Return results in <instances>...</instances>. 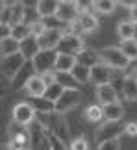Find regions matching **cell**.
<instances>
[{
    "label": "cell",
    "instance_id": "7dc6e473",
    "mask_svg": "<svg viewBox=\"0 0 137 150\" xmlns=\"http://www.w3.org/2000/svg\"><path fill=\"white\" fill-rule=\"evenodd\" d=\"M30 150H32V148H30Z\"/></svg>",
    "mask_w": 137,
    "mask_h": 150
},
{
    "label": "cell",
    "instance_id": "8992f818",
    "mask_svg": "<svg viewBox=\"0 0 137 150\" xmlns=\"http://www.w3.org/2000/svg\"><path fill=\"white\" fill-rule=\"evenodd\" d=\"M35 109L30 106V102H19L13 106L11 111V122L20 124V126H30L35 120Z\"/></svg>",
    "mask_w": 137,
    "mask_h": 150
},
{
    "label": "cell",
    "instance_id": "4fadbf2b",
    "mask_svg": "<svg viewBox=\"0 0 137 150\" xmlns=\"http://www.w3.org/2000/svg\"><path fill=\"white\" fill-rule=\"evenodd\" d=\"M24 89H26V93L30 95L32 98H43L44 91H47V85H44L43 78L39 76V74H33V76L26 82Z\"/></svg>",
    "mask_w": 137,
    "mask_h": 150
},
{
    "label": "cell",
    "instance_id": "5bb4252c",
    "mask_svg": "<svg viewBox=\"0 0 137 150\" xmlns=\"http://www.w3.org/2000/svg\"><path fill=\"white\" fill-rule=\"evenodd\" d=\"M39 52V45H37V39L33 37V35H30V37H26L24 41H20L19 43V54L24 57V59L28 61V59H33V56H35Z\"/></svg>",
    "mask_w": 137,
    "mask_h": 150
},
{
    "label": "cell",
    "instance_id": "ba28073f",
    "mask_svg": "<svg viewBox=\"0 0 137 150\" xmlns=\"http://www.w3.org/2000/svg\"><path fill=\"white\" fill-rule=\"evenodd\" d=\"M124 132V124L121 122H109V120H106V122H102L98 126V130H96V143H106V141H111V139H119V135H121Z\"/></svg>",
    "mask_w": 137,
    "mask_h": 150
},
{
    "label": "cell",
    "instance_id": "30bf717a",
    "mask_svg": "<svg viewBox=\"0 0 137 150\" xmlns=\"http://www.w3.org/2000/svg\"><path fill=\"white\" fill-rule=\"evenodd\" d=\"M111 78H113V71H111V69H107L106 65H102V63H96L95 67H91L89 82H93L96 87L111 83Z\"/></svg>",
    "mask_w": 137,
    "mask_h": 150
},
{
    "label": "cell",
    "instance_id": "f1b7e54d",
    "mask_svg": "<svg viewBox=\"0 0 137 150\" xmlns=\"http://www.w3.org/2000/svg\"><path fill=\"white\" fill-rule=\"evenodd\" d=\"M19 52V43L15 41V39H4V41H0V56L6 57V56H11V54H17Z\"/></svg>",
    "mask_w": 137,
    "mask_h": 150
},
{
    "label": "cell",
    "instance_id": "44dd1931",
    "mask_svg": "<svg viewBox=\"0 0 137 150\" xmlns=\"http://www.w3.org/2000/svg\"><path fill=\"white\" fill-rule=\"evenodd\" d=\"M76 63H80V65H85V67H89V69L95 67L96 63H100V61H98V52L85 47V48L76 56Z\"/></svg>",
    "mask_w": 137,
    "mask_h": 150
},
{
    "label": "cell",
    "instance_id": "1f68e13d",
    "mask_svg": "<svg viewBox=\"0 0 137 150\" xmlns=\"http://www.w3.org/2000/svg\"><path fill=\"white\" fill-rule=\"evenodd\" d=\"M61 93H63V87H61V85L56 82V83H52V85H48L43 96H44L47 100H50V102H56V100L59 98V95H61Z\"/></svg>",
    "mask_w": 137,
    "mask_h": 150
},
{
    "label": "cell",
    "instance_id": "d4e9b609",
    "mask_svg": "<svg viewBox=\"0 0 137 150\" xmlns=\"http://www.w3.org/2000/svg\"><path fill=\"white\" fill-rule=\"evenodd\" d=\"M133 30H135V24L130 21H121L117 24V35L121 37V41H128V39L133 37Z\"/></svg>",
    "mask_w": 137,
    "mask_h": 150
},
{
    "label": "cell",
    "instance_id": "52a82bcc",
    "mask_svg": "<svg viewBox=\"0 0 137 150\" xmlns=\"http://www.w3.org/2000/svg\"><path fill=\"white\" fill-rule=\"evenodd\" d=\"M83 48H85L83 37H78V35H63V37H61V41L58 43V47H56V52H58V54L78 56Z\"/></svg>",
    "mask_w": 137,
    "mask_h": 150
},
{
    "label": "cell",
    "instance_id": "ee69618b",
    "mask_svg": "<svg viewBox=\"0 0 137 150\" xmlns=\"http://www.w3.org/2000/svg\"><path fill=\"white\" fill-rule=\"evenodd\" d=\"M0 150H11V146L8 145V143H4V145H0Z\"/></svg>",
    "mask_w": 137,
    "mask_h": 150
},
{
    "label": "cell",
    "instance_id": "f35d334b",
    "mask_svg": "<svg viewBox=\"0 0 137 150\" xmlns=\"http://www.w3.org/2000/svg\"><path fill=\"white\" fill-rule=\"evenodd\" d=\"M9 91H11V82L9 80H0V100L6 95H9Z\"/></svg>",
    "mask_w": 137,
    "mask_h": 150
},
{
    "label": "cell",
    "instance_id": "9c48e42d",
    "mask_svg": "<svg viewBox=\"0 0 137 150\" xmlns=\"http://www.w3.org/2000/svg\"><path fill=\"white\" fill-rule=\"evenodd\" d=\"M61 37H63V33L61 30H54V28H47L37 39V45H39V50H56L58 47V43L61 41Z\"/></svg>",
    "mask_w": 137,
    "mask_h": 150
},
{
    "label": "cell",
    "instance_id": "cb8c5ba5",
    "mask_svg": "<svg viewBox=\"0 0 137 150\" xmlns=\"http://www.w3.org/2000/svg\"><path fill=\"white\" fill-rule=\"evenodd\" d=\"M24 11H26V4H24V2H13L9 26H15V24H20V22H24Z\"/></svg>",
    "mask_w": 137,
    "mask_h": 150
},
{
    "label": "cell",
    "instance_id": "d6a6232c",
    "mask_svg": "<svg viewBox=\"0 0 137 150\" xmlns=\"http://www.w3.org/2000/svg\"><path fill=\"white\" fill-rule=\"evenodd\" d=\"M11 8H13V2H2V4H0V22H2V24H8L9 26Z\"/></svg>",
    "mask_w": 137,
    "mask_h": 150
},
{
    "label": "cell",
    "instance_id": "bcb514c9",
    "mask_svg": "<svg viewBox=\"0 0 137 150\" xmlns=\"http://www.w3.org/2000/svg\"><path fill=\"white\" fill-rule=\"evenodd\" d=\"M135 78H137V76H135Z\"/></svg>",
    "mask_w": 137,
    "mask_h": 150
},
{
    "label": "cell",
    "instance_id": "484cf974",
    "mask_svg": "<svg viewBox=\"0 0 137 150\" xmlns=\"http://www.w3.org/2000/svg\"><path fill=\"white\" fill-rule=\"evenodd\" d=\"M30 106L35 109V113H54V102L43 98H32Z\"/></svg>",
    "mask_w": 137,
    "mask_h": 150
},
{
    "label": "cell",
    "instance_id": "6da1fadb",
    "mask_svg": "<svg viewBox=\"0 0 137 150\" xmlns=\"http://www.w3.org/2000/svg\"><path fill=\"white\" fill-rule=\"evenodd\" d=\"M98 61L102 65H106L111 71H124L130 67V59L122 54V50L119 47H104L98 50Z\"/></svg>",
    "mask_w": 137,
    "mask_h": 150
},
{
    "label": "cell",
    "instance_id": "b9f144b4",
    "mask_svg": "<svg viewBox=\"0 0 137 150\" xmlns=\"http://www.w3.org/2000/svg\"><path fill=\"white\" fill-rule=\"evenodd\" d=\"M41 78H43V82H44V85H52V83H56V72L52 71V72H47V74H41Z\"/></svg>",
    "mask_w": 137,
    "mask_h": 150
},
{
    "label": "cell",
    "instance_id": "e0dca14e",
    "mask_svg": "<svg viewBox=\"0 0 137 150\" xmlns=\"http://www.w3.org/2000/svg\"><path fill=\"white\" fill-rule=\"evenodd\" d=\"M74 65H76V56H71V54H58V57H56V63H54V72H56V74H59V72H71Z\"/></svg>",
    "mask_w": 137,
    "mask_h": 150
},
{
    "label": "cell",
    "instance_id": "8d00e7d4",
    "mask_svg": "<svg viewBox=\"0 0 137 150\" xmlns=\"http://www.w3.org/2000/svg\"><path fill=\"white\" fill-rule=\"evenodd\" d=\"M47 139H48V145H50V150H68V146L67 145H63L59 139H56L54 135H50V134H47Z\"/></svg>",
    "mask_w": 137,
    "mask_h": 150
},
{
    "label": "cell",
    "instance_id": "60d3db41",
    "mask_svg": "<svg viewBox=\"0 0 137 150\" xmlns=\"http://www.w3.org/2000/svg\"><path fill=\"white\" fill-rule=\"evenodd\" d=\"M8 37H11V26L0 22V41H4V39H8Z\"/></svg>",
    "mask_w": 137,
    "mask_h": 150
},
{
    "label": "cell",
    "instance_id": "8fae6325",
    "mask_svg": "<svg viewBox=\"0 0 137 150\" xmlns=\"http://www.w3.org/2000/svg\"><path fill=\"white\" fill-rule=\"evenodd\" d=\"M56 19H58L61 24H68V22H72L74 19H78L76 8H74V2H68V0H61V2H58Z\"/></svg>",
    "mask_w": 137,
    "mask_h": 150
},
{
    "label": "cell",
    "instance_id": "7402d4cb",
    "mask_svg": "<svg viewBox=\"0 0 137 150\" xmlns=\"http://www.w3.org/2000/svg\"><path fill=\"white\" fill-rule=\"evenodd\" d=\"M71 76L74 78V82H76L78 85L82 83H87L89 82V74H91V69L85 67V65H80V63H76V65L72 67V71L68 72Z\"/></svg>",
    "mask_w": 137,
    "mask_h": 150
},
{
    "label": "cell",
    "instance_id": "f6af8a7d",
    "mask_svg": "<svg viewBox=\"0 0 137 150\" xmlns=\"http://www.w3.org/2000/svg\"><path fill=\"white\" fill-rule=\"evenodd\" d=\"M132 39H133V41L137 43V24H135V30H133V37H132Z\"/></svg>",
    "mask_w": 137,
    "mask_h": 150
},
{
    "label": "cell",
    "instance_id": "ffe728a7",
    "mask_svg": "<svg viewBox=\"0 0 137 150\" xmlns=\"http://www.w3.org/2000/svg\"><path fill=\"white\" fill-rule=\"evenodd\" d=\"M78 24H80V28H82V33H93V32L98 30L100 21H98V17H96V15L89 13V15L78 17Z\"/></svg>",
    "mask_w": 137,
    "mask_h": 150
},
{
    "label": "cell",
    "instance_id": "603a6c76",
    "mask_svg": "<svg viewBox=\"0 0 137 150\" xmlns=\"http://www.w3.org/2000/svg\"><path fill=\"white\" fill-rule=\"evenodd\" d=\"M91 8L102 15H111L117 9V2L115 0H95V2H91Z\"/></svg>",
    "mask_w": 137,
    "mask_h": 150
},
{
    "label": "cell",
    "instance_id": "74e56055",
    "mask_svg": "<svg viewBox=\"0 0 137 150\" xmlns=\"http://www.w3.org/2000/svg\"><path fill=\"white\" fill-rule=\"evenodd\" d=\"M121 145H119V139H111V141H106V143H100L96 150H119Z\"/></svg>",
    "mask_w": 137,
    "mask_h": 150
},
{
    "label": "cell",
    "instance_id": "277c9868",
    "mask_svg": "<svg viewBox=\"0 0 137 150\" xmlns=\"http://www.w3.org/2000/svg\"><path fill=\"white\" fill-rule=\"evenodd\" d=\"M56 57H58V52L56 50H39L32 59V69L35 74H47V72H52L54 71V63H56Z\"/></svg>",
    "mask_w": 137,
    "mask_h": 150
},
{
    "label": "cell",
    "instance_id": "3957f363",
    "mask_svg": "<svg viewBox=\"0 0 137 150\" xmlns=\"http://www.w3.org/2000/svg\"><path fill=\"white\" fill-rule=\"evenodd\" d=\"M80 102H82V91L80 89H63L59 98L54 102V111L59 115H65L68 111H72L74 108H78Z\"/></svg>",
    "mask_w": 137,
    "mask_h": 150
},
{
    "label": "cell",
    "instance_id": "d590c367",
    "mask_svg": "<svg viewBox=\"0 0 137 150\" xmlns=\"http://www.w3.org/2000/svg\"><path fill=\"white\" fill-rule=\"evenodd\" d=\"M74 8H76V15L78 17H83V15H89L91 13V2H74Z\"/></svg>",
    "mask_w": 137,
    "mask_h": 150
},
{
    "label": "cell",
    "instance_id": "7bdbcfd3",
    "mask_svg": "<svg viewBox=\"0 0 137 150\" xmlns=\"http://www.w3.org/2000/svg\"><path fill=\"white\" fill-rule=\"evenodd\" d=\"M130 22H133V24H137V2L130 8V19H128Z\"/></svg>",
    "mask_w": 137,
    "mask_h": 150
},
{
    "label": "cell",
    "instance_id": "f546056e",
    "mask_svg": "<svg viewBox=\"0 0 137 150\" xmlns=\"http://www.w3.org/2000/svg\"><path fill=\"white\" fill-rule=\"evenodd\" d=\"M119 48L122 50V54L126 56L130 61L137 59V43L133 41V39H128V41H121V45H119Z\"/></svg>",
    "mask_w": 137,
    "mask_h": 150
},
{
    "label": "cell",
    "instance_id": "ab89813d",
    "mask_svg": "<svg viewBox=\"0 0 137 150\" xmlns=\"http://www.w3.org/2000/svg\"><path fill=\"white\" fill-rule=\"evenodd\" d=\"M122 134H126L130 137H137V122H128L124 124V132Z\"/></svg>",
    "mask_w": 137,
    "mask_h": 150
},
{
    "label": "cell",
    "instance_id": "836d02e7",
    "mask_svg": "<svg viewBox=\"0 0 137 150\" xmlns=\"http://www.w3.org/2000/svg\"><path fill=\"white\" fill-rule=\"evenodd\" d=\"M68 150H89V143H87V139H85L83 135H80V137L71 141Z\"/></svg>",
    "mask_w": 137,
    "mask_h": 150
},
{
    "label": "cell",
    "instance_id": "83f0119b",
    "mask_svg": "<svg viewBox=\"0 0 137 150\" xmlns=\"http://www.w3.org/2000/svg\"><path fill=\"white\" fill-rule=\"evenodd\" d=\"M104 115H102V106L98 104H91V106L85 108V120L89 122H102Z\"/></svg>",
    "mask_w": 137,
    "mask_h": 150
},
{
    "label": "cell",
    "instance_id": "7c38bea8",
    "mask_svg": "<svg viewBox=\"0 0 137 150\" xmlns=\"http://www.w3.org/2000/svg\"><path fill=\"white\" fill-rule=\"evenodd\" d=\"M96 100H98V106L115 104V102H119V93L111 83L100 85V87H96Z\"/></svg>",
    "mask_w": 137,
    "mask_h": 150
},
{
    "label": "cell",
    "instance_id": "7a4b0ae2",
    "mask_svg": "<svg viewBox=\"0 0 137 150\" xmlns=\"http://www.w3.org/2000/svg\"><path fill=\"white\" fill-rule=\"evenodd\" d=\"M8 134H9V143L11 150H30L32 143H30V130L28 126H20L11 122L8 126Z\"/></svg>",
    "mask_w": 137,
    "mask_h": 150
},
{
    "label": "cell",
    "instance_id": "5b68a950",
    "mask_svg": "<svg viewBox=\"0 0 137 150\" xmlns=\"http://www.w3.org/2000/svg\"><path fill=\"white\" fill-rule=\"evenodd\" d=\"M24 63H26V59L19 52H17V54H11V56H6V57L0 59V74H2L6 80L11 82V80L17 76V72L24 67Z\"/></svg>",
    "mask_w": 137,
    "mask_h": 150
},
{
    "label": "cell",
    "instance_id": "ac0fdd59",
    "mask_svg": "<svg viewBox=\"0 0 137 150\" xmlns=\"http://www.w3.org/2000/svg\"><path fill=\"white\" fill-rule=\"evenodd\" d=\"M122 95L128 102H135L137 100V78L135 74H128L122 82Z\"/></svg>",
    "mask_w": 137,
    "mask_h": 150
},
{
    "label": "cell",
    "instance_id": "d6986e66",
    "mask_svg": "<svg viewBox=\"0 0 137 150\" xmlns=\"http://www.w3.org/2000/svg\"><path fill=\"white\" fill-rule=\"evenodd\" d=\"M33 69H32V65H28V63H24V67L20 69L19 72H17V76L11 80V89H20V87H24L26 85V82L30 80L32 76H33Z\"/></svg>",
    "mask_w": 137,
    "mask_h": 150
},
{
    "label": "cell",
    "instance_id": "4dcf8cb0",
    "mask_svg": "<svg viewBox=\"0 0 137 150\" xmlns=\"http://www.w3.org/2000/svg\"><path fill=\"white\" fill-rule=\"evenodd\" d=\"M56 82H58L63 89H78V87H80V85L74 82V78H72L68 72H59V74H56Z\"/></svg>",
    "mask_w": 137,
    "mask_h": 150
},
{
    "label": "cell",
    "instance_id": "e575fe53",
    "mask_svg": "<svg viewBox=\"0 0 137 150\" xmlns=\"http://www.w3.org/2000/svg\"><path fill=\"white\" fill-rule=\"evenodd\" d=\"M44 30H47V28H44V24H43V21H41V19L33 21L32 24H30V35H33V37H39Z\"/></svg>",
    "mask_w": 137,
    "mask_h": 150
},
{
    "label": "cell",
    "instance_id": "9a60e30c",
    "mask_svg": "<svg viewBox=\"0 0 137 150\" xmlns=\"http://www.w3.org/2000/svg\"><path fill=\"white\" fill-rule=\"evenodd\" d=\"M102 115L109 122H121L122 117H124V108H122L121 102L107 104V106H102Z\"/></svg>",
    "mask_w": 137,
    "mask_h": 150
},
{
    "label": "cell",
    "instance_id": "4316f807",
    "mask_svg": "<svg viewBox=\"0 0 137 150\" xmlns=\"http://www.w3.org/2000/svg\"><path fill=\"white\" fill-rule=\"evenodd\" d=\"M26 37H30V24L20 22V24L11 26V39H15L17 43H20V41H24Z\"/></svg>",
    "mask_w": 137,
    "mask_h": 150
},
{
    "label": "cell",
    "instance_id": "2e32d148",
    "mask_svg": "<svg viewBox=\"0 0 137 150\" xmlns=\"http://www.w3.org/2000/svg\"><path fill=\"white\" fill-rule=\"evenodd\" d=\"M33 8H35V13L39 19H48V17H56L58 2L56 0H39Z\"/></svg>",
    "mask_w": 137,
    "mask_h": 150
}]
</instances>
